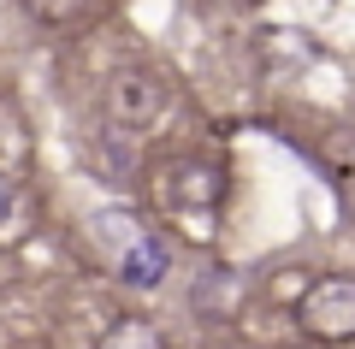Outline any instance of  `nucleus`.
Masks as SVG:
<instances>
[{"label": "nucleus", "instance_id": "obj_4", "mask_svg": "<svg viewBox=\"0 0 355 349\" xmlns=\"http://www.w3.org/2000/svg\"><path fill=\"white\" fill-rule=\"evenodd\" d=\"M160 83L154 77H113V112L119 119H148V112H160Z\"/></svg>", "mask_w": 355, "mask_h": 349}, {"label": "nucleus", "instance_id": "obj_6", "mask_svg": "<svg viewBox=\"0 0 355 349\" xmlns=\"http://www.w3.org/2000/svg\"><path fill=\"white\" fill-rule=\"evenodd\" d=\"M12 213H18V196H12V184L0 178V225H12Z\"/></svg>", "mask_w": 355, "mask_h": 349}, {"label": "nucleus", "instance_id": "obj_1", "mask_svg": "<svg viewBox=\"0 0 355 349\" xmlns=\"http://www.w3.org/2000/svg\"><path fill=\"white\" fill-rule=\"evenodd\" d=\"M302 325L314 337H349L355 332V284L349 278H320L314 290L302 296Z\"/></svg>", "mask_w": 355, "mask_h": 349}, {"label": "nucleus", "instance_id": "obj_2", "mask_svg": "<svg viewBox=\"0 0 355 349\" xmlns=\"http://www.w3.org/2000/svg\"><path fill=\"white\" fill-rule=\"evenodd\" d=\"M160 201H172V207H214L219 178L207 166H172V178H160Z\"/></svg>", "mask_w": 355, "mask_h": 349}, {"label": "nucleus", "instance_id": "obj_3", "mask_svg": "<svg viewBox=\"0 0 355 349\" xmlns=\"http://www.w3.org/2000/svg\"><path fill=\"white\" fill-rule=\"evenodd\" d=\"M160 273H166V249L154 237H137L125 255H119V278H125L130 290H148V284H160Z\"/></svg>", "mask_w": 355, "mask_h": 349}, {"label": "nucleus", "instance_id": "obj_5", "mask_svg": "<svg viewBox=\"0 0 355 349\" xmlns=\"http://www.w3.org/2000/svg\"><path fill=\"white\" fill-rule=\"evenodd\" d=\"M95 349H166V343H160V332H154V325L125 320V325H113V332H107Z\"/></svg>", "mask_w": 355, "mask_h": 349}]
</instances>
